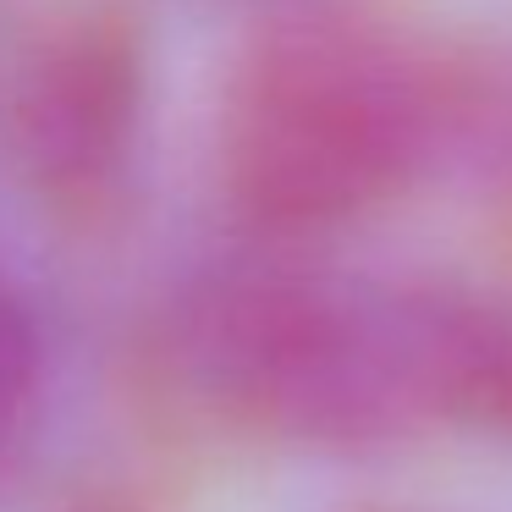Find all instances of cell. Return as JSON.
<instances>
[{"label":"cell","mask_w":512,"mask_h":512,"mask_svg":"<svg viewBox=\"0 0 512 512\" xmlns=\"http://www.w3.org/2000/svg\"><path fill=\"white\" fill-rule=\"evenodd\" d=\"M177 358L226 419L314 452L512 430V314L441 281L221 265L182 298Z\"/></svg>","instance_id":"cell-1"},{"label":"cell","mask_w":512,"mask_h":512,"mask_svg":"<svg viewBox=\"0 0 512 512\" xmlns=\"http://www.w3.org/2000/svg\"><path fill=\"white\" fill-rule=\"evenodd\" d=\"M463 67L336 0L270 12L221 94V182L276 237L331 232L452 160Z\"/></svg>","instance_id":"cell-2"},{"label":"cell","mask_w":512,"mask_h":512,"mask_svg":"<svg viewBox=\"0 0 512 512\" xmlns=\"http://www.w3.org/2000/svg\"><path fill=\"white\" fill-rule=\"evenodd\" d=\"M144 122L138 28L105 6L56 12L0 78V144L56 204H94L122 182Z\"/></svg>","instance_id":"cell-3"},{"label":"cell","mask_w":512,"mask_h":512,"mask_svg":"<svg viewBox=\"0 0 512 512\" xmlns=\"http://www.w3.org/2000/svg\"><path fill=\"white\" fill-rule=\"evenodd\" d=\"M45 424V331L34 303L0 270V490L23 474Z\"/></svg>","instance_id":"cell-4"},{"label":"cell","mask_w":512,"mask_h":512,"mask_svg":"<svg viewBox=\"0 0 512 512\" xmlns=\"http://www.w3.org/2000/svg\"><path fill=\"white\" fill-rule=\"evenodd\" d=\"M61 512H149V507L133 496H122V490H83V496H72Z\"/></svg>","instance_id":"cell-5"}]
</instances>
